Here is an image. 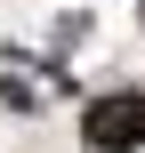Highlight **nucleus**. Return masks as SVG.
<instances>
[{
    "instance_id": "nucleus-1",
    "label": "nucleus",
    "mask_w": 145,
    "mask_h": 153,
    "mask_svg": "<svg viewBox=\"0 0 145 153\" xmlns=\"http://www.w3.org/2000/svg\"><path fill=\"white\" fill-rule=\"evenodd\" d=\"M81 137H89L97 153H129V145H145V97H137V89L97 97V105L81 113Z\"/></svg>"
}]
</instances>
